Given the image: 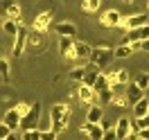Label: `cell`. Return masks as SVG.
<instances>
[{
    "mask_svg": "<svg viewBox=\"0 0 149 140\" xmlns=\"http://www.w3.org/2000/svg\"><path fill=\"white\" fill-rule=\"evenodd\" d=\"M70 118H72V109H70V104H65V102L54 104L52 111H50V131H54V133L65 131V127L70 124Z\"/></svg>",
    "mask_w": 149,
    "mask_h": 140,
    "instance_id": "cell-1",
    "label": "cell"
},
{
    "mask_svg": "<svg viewBox=\"0 0 149 140\" xmlns=\"http://www.w3.org/2000/svg\"><path fill=\"white\" fill-rule=\"evenodd\" d=\"M113 59H115V50H113V47H109V45H97L93 50L91 63L97 65V68L104 72V68H109V63H111Z\"/></svg>",
    "mask_w": 149,
    "mask_h": 140,
    "instance_id": "cell-2",
    "label": "cell"
},
{
    "mask_svg": "<svg viewBox=\"0 0 149 140\" xmlns=\"http://www.w3.org/2000/svg\"><path fill=\"white\" fill-rule=\"evenodd\" d=\"M41 102H32V109H29V113L23 118V124H20V129H23V133L25 131H36L38 129V122H41Z\"/></svg>",
    "mask_w": 149,
    "mask_h": 140,
    "instance_id": "cell-3",
    "label": "cell"
},
{
    "mask_svg": "<svg viewBox=\"0 0 149 140\" xmlns=\"http://www.w3.org/2000/svg\"><path fill=\"white\" fill-rule=\"evenodd\" d=\"M27 38H29V29L25 27V23H20L18 34L14 36V45H11V56H23V52L27 50Z\"/></svg>",
    "mask_w": 149,
    "mask_h": 140,
    "instance_id": "cell-4",
    "label": "cell"
},
{
    "mask_svg": "<svg viewBox=\"0 0 149 140\" xmlns=\"http://www.w3.org/2000/svg\"><path fill=\"white\" fill-rule=\"evenodd\" d=\"M47 47V34L45 32H29V38H27V52H34V54H38V52H45Z\"/></svg>",
    "mask_w": 149,
    "mask_h": 140,
    "instance_id": "cell-5",
    "label": "cell"
},
{
    "mask_svg": "<svg viewBox=\"0 0 149 140\" xmlns=\"http://www.w3.org/2000/svg\"><path fill=\"white\" fill-rule=\"evenodd\" d=\"M122 20H124V16H122L118 9H106L102 16H100V25L113 29V27H122Z\"/></svg>",
    "mask_w": 149,
    "mask_h": 140,
    "instance_id": "cell-6",
    "label": "cell"
},
{
    "mask_svg": "<svg viewBox=\"0 0 149 140\" xmlns=\"http://www.w3.org/2000/svg\"><path fill=\"white\" fill-rule=\"evenodd\" d=\"M2 124H7L14 133H16V129H20V124H23V113H20L18 106H11V109H7V111H5Z\"/></svg>",
    "mask_w": 149,
    "mask_h": 140,
    "instance_id": "cell-7",
    "label": "cell"
},
{
    "mask_svg": "<svg viewBox=\"0 0 149 140\" xmlns=\"http://www.w3.org/2000/svg\"><path fill=\"white\" fill-rule=\"evenodd\" d=\"M145 25H149L147 23V16L140 11V14H131V16H124V20H122V29H127V32H133V29H140L145 27Z\"/></svg>",
    "mask_w": 149,
    "mask_h": 140,
    "instance_id": "cell-8",
    "label": "cell"
},
{
    "mask_svg": "<svg viewBox=\"0 0 149 140\" xmlns=\"http://www.w3.org/2000/svg\"><path fill=\"white\" fill-rule=\"evenodd\" d=\"M74 38H63L59 36V54L63 56L65 61H77V54H74Z\"/></svg>",
    "mask_w": 149,
    "mask_h": 140,
    "instance_id": "cell-9",
    "label": "cell"
},
{
    "mask_svg": "<svg viewBox=\"0 0 149 140\" xmlns=\"http://www.w3.org/2000/svg\"><path fill=\"white\" fill-rule=\"evenodd\" d=\"M142 41H149V25L140 29H133V32H127L124 34V45H133V43H142Z\"/></svg>",
    "mask_w": 149,
    "mask_h": 140,
    "instance_id": "cell-10",
    "label": "cell"
},
{
    "mask_svg": "<svg viewBox=\"0 0 149 140\" xmlns=\"http://www.w3.org/2000/svg\"><path fill=\"white\" fill-rule=\"evenodd\" d=\"M50 25H52V11H41L36 18H34V23H32V29L34 32H47L50 29Z\"/></svg>",
    "mask_w": 149,
    "mask_h": 140,
    "instance_id": "cell-11",
    "label": "cell"
},
{
    "mask_svg": "<svg viewBox=\"0 0 149 140\" xmlns=\"http://www.w3.org/2000/svg\"><path fill=\"white\" fill-rule=\"evenodd\" d=\"M131 127H133V122L129 118H120V120L115 122V133H118V140H129L131 138Z\"/></svg>",
    "mask_w": 149,
    "mask_h": 140,
    "instance_id": "cell-12",
    "label": "cell"
},
{
    "mask_svg": "<svg viewBox=\"0 0 149 140\" xmlns=\"http://www.w3.org/2000/svg\"><path fill=\"white\" fill-rule=\"evenodd\" d=\"M77 100L81 104H95L97 102V93H95L93 88H88V86H77Z\"/></svg>",
    "mask_w": 149,
    "mask_h": 140,
    "instance_id": "cell-13",
    "label": "cell"
},
{
    "mask_svg": "<svg viewBox=\"0 0 149 140\" xmlns=\"http://www.w3.org/2000/svg\"><path fill=\"white\" fill-rule=\"evenodd\" d=\"M93 45H88L84 41H77L74 43V54H77V61H91V56H93Z\"/></svg>",
    "mask_w": 149,
    "mask_h": 140,
    "instance_id": "cell-14",
    "label": "cell"
},
{
    "mask_svg": "<svg viewBox=\"0 0 149 140\" xmlns=\"http://www.w3.org/2000/svg\"><path fill=\"white\" fill-rule=\"evenodd\" d=\"M54 32L59 34V36H63V38H74V34H77V25L70 23V20H63V23H56V25H54Z\"/></svg>",
    "mask_w": 149,
    "mask_h": 140,
    "instance_id": "cell-15",
    "label": "cell"
},
{
    "mask_svg": "<svg viewBox=\"0 0 149 140\" xmlns=\"http://www.w3.org/2000/svg\"><path fill=\"white\" fill-rule=\"evenodd\" d=\"M79 131H81V133H86L91 140H104V133H106L100 124H88V122H86V124H81V127H79Z\"/></svg>",
    "mask_w": 149,
    "mask_h": 140,
    "instance_id": "cell-16",
    "label": "cell"
},
{
    "mask_svg": "<svg viewBox=\"0 0 149 140\" xmlns=\"http://www.w3.org/2000/svg\"><path fill=\"white\" fill-rule=\"evenodd\" d=\"M124 93H127V97H129L131 106H136L138 102H142V100H145V91H142V88H140L138 84H129Z\"/></svg>",
    "mask_w": 149,
    "mask_h": 140,
    "instance_id": "cell-17",
    "label": "cell"
},
{
    "mask_svg": "<svg viewBox=\"0 0 149 140\" xmlns=\"http://www.w3.org/2000/svg\"><path fill=\"white\" fill-rule=\"evenodd\" d=\"M100 75H102V70H100L97 65L88 63V65H86V79H84V86H88V88H93V86L97 84V79H100Z\"/></svg>",
    "mask_w": 149,
    "mask_h": 140,
    "instance_id": "cell-18",
    "label": "cell"
},
{
    "mask_svg": "<svg viewBox=\"0 0 149 140\" xmlns=\"http://www.w3.org/2000/svg\"><path fill=\"white\" fill-rule=\"evenodd\" d=\"M86 122H88V124H102V122H104V109L100 106V104H95V106L88 109Z\"/></svg>",
    "mask_w": 149,
    "mask_h": 140,
    "instance_id": "cell-19",
    "label": "cell"
},
{
    "mask_svg": "<svg viewBox=\"0 0 149 140\" xmlns=\"http://www.w3.org/2000/svg\"><path fill=\"white\" fill-rule=\"evenodd\" d=\"M5 14H7V18H9V20L20 23V5H18V2H9V5H5Z\"/></svg>",
    "mask_w": 149,
    "mask_h": 140,
    "instance_id": "cell-20",
    "label": "cell"
},
{
    "mask_svg": "<svg viewBox=\"0 0 149 140\" xmlns=\"http://www.w3.org/2000/svg\"><path fill=\"white\" fill-rule=\"evenodd\" d=\"M93 91H95L97 95H100V93H104V91H113V88H111V81H109V75H106V72H102V75H100L97 84L93 86Z\"/></svg>",
    "mask_w": 149,
    "mask_h": 140,
    "instance_id": "cell-21",
    "label": "cell"
},
{
    "mask_svg": "<svg viewBox=\"0 0 149 140\" xmlns=\"http://www.w3.org/2000/svg\"><path fill=\"white\" fill-rule=\"evenodd\" d=\"M68 77L81 86V84H84V79H86V65H77V68H72V70L68 72Z\"/></svg>",
    "mask_w": 149,
    "mask_h": 140,
    "instance_id": "cell-22",
    "label": "cell"
},
{
    "mask_svg": "<svg viewBox=\"0 0 149 140\" xmlns=\"http://www.w3.org/2000/svg\"><path fill=\"white\" fill-rule=\"evenodd\" d=\"M133 115H136V120H140V118L149 115V100H147V97H145L142 102H138L136 106H133Z\"/></svg>",
    "mask_w": 149,
    "mask_h": 140,
    "instance_id": "cell-23",
    "label": "cell"
},
{
    "mask_svg": "<svg viewBox=\"0 0 149 140\" xmlns=\"http://www.w3.org/2000/svg\"><path fill=\"white\" fill-rule=\"evenodd\" d=\"M18 27H20V23H16V20H9V18L2 20V32H5V34L16 36V34H18Z\"/></svg>",
    "mask_w": 149,
    "mask_h": 140,
    "instance_id": "cell-24",
    "label": "cell"
},
{
    "mask_svg": "<svg viewBox=\"0 0 149 140\" xmlns=\"http://www.w3.org/2000/svg\"><path fill=\"white\" fill-rule=\"evenodd\" d=\"M133 52H136V50H133L131 45H124V43H122V45L115 47V59H129Z\"/></svg>",
    "mask_w": 149,
    "mask_h": 140,
    "instance_id": "cell-25",
    "label": "cell"
},
{
    "mask_svg": "<svg viewBox=\"0 0 149 140\" xmlns=\"http://www.w3.org/2000/svg\"><path fill=\"white\" fill-rule=\"evenodd\" d=\"M79 7H81V11H86V14H95V11L100 9V0H84Z\"/></svg>",
    "mask_w": 149,
    "mask_h": 140,
    "instance_id": "cell-26",
    "label": "cell"
},
{
    "mask_svg": "<svg viewBox=\"0 0 149 140\" xmlns=\"http://www.w3.org/2000/svg\"><path fill=\"white\" fill-rule=\"evenodd\" d=\"M0 75H2V81H9L11 65H9V59H7V56H2V61H0Z\"/></svg>",
    "mask_w": 149,
    "mask_h": 140,
    "instance_id": "cell-27",
    "label": "cell"
},
{
    "mask_svg": "<svg viewBox=\"0 0 149 140\" xmlns=\"http://www.w3.org/2000/svg\"><path fill=\"white\" fill-rule=\"evenodd\" d=\"M113 106H120V109H127V106H131L129 97H127V93H115V97H113Z\"/></svg>",
    "mask_w": 149,
    "mask_h": 140,
    "instance_id": "cell-28",
    "label": "cell"
},
{
    "mask_svg": "<svg viewBox=\"0 0 149 140\" xmlns=\"http://www.w3.org/2000/svg\"><path fill=\"white\" fill-rule=\"evenodd\" d=\"M113 97H115V91H104V93L97 95V104L104 106V104H113Z\"/></svg>",
    "mask_w": 149,
    "mask_h": 140,
    "instance_id": "cell-29",
    "label": "cell"
},
{
    "mask_svg": "<svg viewBox=\"0 0 149 140\" xmlns=\"http://www.w3.org/2000/svg\"><path fill=\"white\" fill-rule=\"evenodd\" d=\"M133 84H138L142 91H147L149 88V72H140V75L133 79Z\"/></svg>",
    "mask_w": 149,
    "mask_h": 140,
    "instance_id": "cell-30",
    "label": "cell"
},
{
    "mask_svg": "<svg viewBox=\"0 0 149 140\" xmlns=\"http://www.w3.org/2000/svg\"><path fill=\"white\" fill-rule=\"evenodd\" d=\"M120 86H129V70L127 68H120L118 70V88Z\"/></svg>",
    "mask_w": 149,
    "mask_h": 140,
    "instance_id": "cell-31",
    "label": "cell"
},
{
    "mask_svg": "<svg viewBox=\"0 0 149 140\" xmlns=\"http://www.w3.org/2000/svg\"><path fill=\"white\" fill-rule=\"evenodd\" d=\"M23 140H41V131H25L23 133Z\"/></svg>",
    "mask_w": 149,
    "mask_h": 140,
    "instance_id": "cell-32",
    "label": "cell"
},
{
    "mask_svg": "<svg viewBox=\"0 0 149 140\" xmlns=\"http://www.w3.org/2000/svg\"><path fill=\"white\" fill-rule=\"evenodd\" d=\"M41 140H59V133H54V131H41Z\"/></svg>",
    "mask_w": 149,
    "mask_h": 140,
    "instance_id": "cell-33",
    "label": "cell"
},
{
    "mask_svg": "<svg viewBox=\"0 0 149 140\" xmlns=\"http://www.w3.org/2000/svg\"><path fill=\"white\" fill-rule=\"evenodd\" d=\"M104 140H118V133H115V129H113V131H106V133H104Z\"/></svg>",
    "mask_w": 149,
    "mask_h": 140,
    "instance_id": "cell-34",
    "label": "cell"
},
{
    "mask_svg": "<svg viewBox=\"0 0 149 140\" xmlns=\"http://www.w3.org/2000/svg\"><path fill=\"white\" fill-rule=\"evenodd\" d=\"M140 138H142V140H149V129L142 131V133H140Z\"/></svg>",
    "mask_w": 149,
    "mask_h": 140,
    "instance_id": "cell-35",
    "label": "cell"
}]
</instances>
